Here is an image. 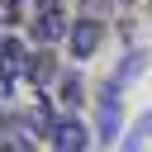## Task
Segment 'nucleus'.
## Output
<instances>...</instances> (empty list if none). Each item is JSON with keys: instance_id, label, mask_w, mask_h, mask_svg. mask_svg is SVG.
<instances>
[{"instance_id": "nucleus-1", "label": "nucleus", "mask_w": 152, "mask_h": 152, "mask_svg": "<svg viewBox=\"0 0 152 152\" xmlns=\"http://www.w3.org/2000/svg\"><path fill=\"white\" fill-rule=\"evenodd\" d=\"M52 152H90V128L81 124V114H57L48 128Z\"/></svg>"}, {"instance_id": "nucleus-9", "label": "nucleus", "mask_w": 152, "mask_h": 152, "mask_svg": "<svg viewBox=\"0 0 152 152\" xmlns=\"http://www.w3.org/2000/svg\"><path fill=\"white\" fill-rule=\"evenodd\" d=\"M142 66H147V52H128V57L119 62V71H114V81H119V86H128V81H133V76L142 71Z\"/></svg>"}, {"instance_id": "nucleus-8", "label": "nucleus", "mask_w": 152, "mask_h": 152, "mask_svg": "<svg viewBox=\"0 0 152 152\" xmlns=\"http://www.w3.org/2000/svg\"><path fill=\"white\" fill-rule=\"evenodd\" d=\"M62 100H66V109H71V114L81 109V100H86V86H81V76H76V71H66V76H62Z\"/></svg>"}, {"instance_id": "nucleus-7", "label": "nucleus", "mask_w": 152, "mask_h": 152, "mask_svg": "<svg viewBox=\"0 0 152 152\" xmlns=\"http://www.w3.org/2000/svg\"><path fill=\"white\" fill-rule=\"evenodd\" d=\"M147 138H152V109L128 128V138H124V147H119V152H142V147H147Z\"/></svg>"}, {"instance_id": "nucleus-4", "label": "nucleus", "mask_w": 152, "mask_h": 152, "mask_svg": "<svg viewBox=\"0 0 152 152\" xmlns=\"http://www.w3.org/2000/svg\"><path fill=\"white\" fill-rule=\"evenodd\" d=\"M119 95H124V86H119V81H104V90H100V138H104V142H114L119 128H124Z\"/></svg>"}, {"instance_id": "nucleus-12", "label": "nucleus", "mask_w": 152, "mask_h": 152, "mask_svg": "<svg viewBox=\"0 0 152 152\" xmlns=\"http://www.w3.org/2000/svg\"><path fill=\"white\" fill-rule=\"evenodd\" d=\"M62 5H66V0H43V10H62Z\"/></svg>"}, {"instance_id": "nucleus-11", "label": "nucleus", "mask_w": 152, "mask_h": 152, "mask_svg": "<svg viewBox=\"0 0 152 152\" xmlns=\"http://www.w3.org/2000/svg\"><path fill=\"white\" fill-rule=\"evenodd\" d=\"M0 152H28V147H19V142H0Z\"/></svg>"}, {"instance_id": "nucleus-3", "label": "nucleus", "mask_w": 152, "mask_h": 152, "mask_svg": "<svg viewBox=\"0 0 152 152\" xmlns=\"http://www.w3.org/2000/svg\"><path fill=\"white\" fill-rule=\"evenodd\" d=\"M100 38H104V24H100V19H71L66 48H71V57H76V62H86V57H95Z\"/></svg>"}, {"instance_id": "nucleus-10", "label": "nucleus", "mask_w": 152, "mask_h": 152, "mask_svg": "<svg viewBox=\"0 0 152 152\" xmlns=\"http://www.w3.org/2000/svg\"><path fill=\"white\" fill-rule=\"evenodd\" d=\"M0 19H5V24L19 19V0H0Z\"/></svg>"}, {"instance_id": "nucleus-2", "label": "nucleus", "mask_w": 152, "mask_h": 152, "mask_svg": "<svg viewBox=\"0 0 152 152\" xmlns=\"http://www.w3.org/2000/svg\"><path fill=\"white\" fill-rule=\"evenodd\" d=\"M28 57H33V52H28L19 38H10V33H5V38H0V86L24 81V76H28Z\"/></svg>"}, {"instance_id": "nucleus-6", "label": "nucleus", "mask_w": 152, "mask_h": 152, "mask_svg": "<svg viewBox=\"0 0 152 152\" xmlns=\"http://www.w3.org/2000/svg\"><path fill=\"white\" fill-rule=\"evenodd\" d=\"M24 81H33V86L57 81V57H52V48H38V52L28 57V76H24Z\"/></svg>"}, {"instance_id": "nucleus-5", "label": "nucleus", "mask_w": 152, "mask_h": 152, "mask_svg": "<svg viewBox=\"0 0 152 152\" xmlns=\"http://www.w3.org/2000/svg\"><path fill=\"white\" fill-rule=\"evenodd\" d=\"M66 33H71L66 14L38 5V14H33V43H38V48H52V43H66Z\"/></svg>"}]
</instances>
